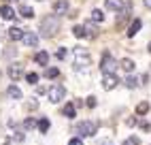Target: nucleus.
I'll list each match as a JSON object with an SVG mask.
<instances>
[{
    "label": "nucleus",
    "instance_id": "41",
    "mask_svg": "<svg viewBox=\"0 0 151 145\" xmlns=\"http://www.w3.org/2000/svg\"><path fill=\"white\" fill-rule=\"evenodd\" d=\"M149 54H151V43H149Z\"/></svg>",
    "mask_w": 151,
    "mask_h": 145
},
{
    "label": "nucleus",
    "instance_id": "11",
    "mask_svg": "<svg viewBox=\"0 0 151 145\" xmlns=\"http://www.w3.org/2000/svg\"><path fill=\"white\" fill-rule=\"evenodd\" d=\"M104 7L109 9V11H115V13H122L124 11V2H122V0H106Z\"/></svg>",
    "mask_w": 151,
    "mask_h": 145
},
{
    "label": "nucleus",
    "instance_id": "42",
    "mask_svg": "<svg viewBox=\"0 0 151 145\" xmlns=\"http://www.w3.org/2000/svg\"><path fill=\"white\" fill-rule=\"evenodd\" d=\"M38 2H43V0H38Z\"/></svg>",
    "mask_w": 151,
    "mask_h": 145
},
{
    "label": "nucleus",
    "instance_id": "22",
    "mask_svg": "<svg viewBox=\"0 0 151 145\" xmlns=\"http://www.w3.org/2000/svg\"><path fill=\"white\" fill-rule=\"evenodd\" d=\"M119 66H122V68H124L126 72H132L136 64H134V62H132V60H130V58H124L122 62H119Z\"/></svg>",
    "mask_w": 151,
    "mask_h": 145
},
{
    "label": "nucleus",
    "instance_id": "35",
    "mask_svg": "<svg viewBox=\"0 0 151 145\" xmlns=\"http://www.w3.org/2000/svg\"><path fill=\"white\" fill-rule=\"evenodd\" d=\"M126 124H128V126H136L138 120H136V117H128V120H126Z\"/></svg>",
    "mask_w": 151,
    "mask_h": 145
},
{
    "label": "nucleus",
    "instance_id": "37",
    "mask_svg": "<svg viewBox=\"0 0 151 145\" xmlns=\"http://www.w3.org/2000/svg\"><path fill=\"white\" fill-rule=\"evenodd\" d=\"M147 79H149V75H143V77H140L138 81H140V83H143V86H145V83H147Z\"/></svg>",
    "mask_w": 151,
    "mask_h": 145
},
{
    "label": "nucleus",
    "instance_id": "4",
    "mask_svg": "<svg viewBox=\"0 0 151 145\" xmlns=\"http://www.w3.org/2000/svg\"><path fill=\"white\" fill-rule=\"evenodd\" d=\"M96 130H98L96 122H81V124L77 126V132H79V137H81V139H85V137H94Z\"/></svg>",
    "mask_w": 151,
    "mask_h": 145
},
{
    "label": "nucleus",
    "instance_id": "25",
    "mask_svg": "<svg viewBox=\"0 0 151 145\" xmlns=\"http://www.w3.org/2000/svg\"><path fill=\"white\" fill-rule=\"evenodd\" d=\"M36 126H38V122H36L34 117H26V120H24V128H26V130H32V128H36Z\"/></svg>",
    "mask_w": 151,
    "mask_h": 145
},
{
    "label": "nucleus",
    "instance_id": "6",
    "mask_svg": "<svg viewBox=\"0 0 151 145\" xmlns=\"http://www.w3.org/2000/svg\"><path fill=\"white\" fill-rule=\"evenodd\" d=\"M117 66H119L117 60L111 56V54H104L102 56V62H100V70H102V72H115Z\"/></svg>",
    "mask_w": 151,
    "mask_h": 145
},
{
    "label": "nucleus",
    "instance_id": "23",
    "mask_svg": "<svg viewBox=\"0 0 151 145\" xmlns=\"http://www.w3.org/2000/svg\"><path fill=\"white\" fill-rule=\"evenodd\" d=\"M92 22H94V24H98V22L102 24V22H104V13L100 11V9H94V11H92Z\"/></svg>",
    "mask_w": 151,
    "mask_h": 145
},
{
    "label": "nucleus",
    "instance_id": "31",
    "mask_svg": "<svg viewBox=\"0 0 151 145\" xmlns=\"http://www.w3.org/2000/svg\"><path fill=\"white\" fill-rule=\"evenodd\" d=\"M66 54H68V51H66L64 47H60V49H58V54H55V56H58V60H64V58H66Z\"/></svg>",
    "mask_w": 151,
    "mask_h": 145
},
{
    "label": "nucleus",
    "instance_id": "8",
    "mask_svg": "<svg viewBox=\"0 0 151 145\" xmlns=\"http://www.w3.org/2000/svg\"><path fill=\"white\" fill-rule=\"evenodd\" d=\"M22 41L26 47H38V34H34V32H24Z\"/></svg>",
    "mask_w": 151,
    "mask_h": 145
},
{
    "label": "nucleus",
    "instance_id": "38",
    "mask_svg": "<svg viewBox=\"0 0 151 145\" xmlns=\"http://www.w3.org/2000/svg\"><path fill=\"white\" fill-rule=\"evenodd\" d=\"M143 2H145V7H147V9H151V0H143Z\"/></svg>",
    "mask_w": 151,
    "mask_h": 145
},
{
    "label": "nucleus",
    "instance_id": "32",
    "mask_svg": "<svg viewBox=\"0 0 151 145\" xmlns=\"http://www.w3.org/2000/svg\"><path fill=\"white\" fill-rule=\"evenodd\" d=\"M11 139H13V143H15V141H17V143H19V141H24V132H13V137H11Z\"/></svg>",
    "mask_w": 151,
    "mask_h": 145
},
{
    "label": "nucleus",
    "instance_id": "10",
    "mask_svg": "<svg viewBox=\"0 0 151 145\" xmlns=\"http://www.w3.org/2000/svg\"><path fill=\"white\" fill-rule=\"evenodd\" d=\"M75 113H77L75 102H66V105L62 107V115H64L66 120H75Z\"/></svg>",
    "mask_w": 151,
    "mask_h": 145
},
{
    "label": "nucleus",
    "instance_id": "19",
    "mask_svg": "<svg viewBox=\"0 0 151 145\" xmlns=\"http://www.w3.org/2000/svg\"><path fill=\"white\" fill-rule=\"evenodd\" d=\"M134 113H136V115H147V113H149V102H147V100L138 102L136 109H134Z\"/></svg>",
    "mask_w": 151,
    "mask_h": 145
},
{
    "label": "nucleus",
    "instance_id": "33",
    "mask_svg": "<svg viewBox=\"0 0 151 145\" xmlns=\"http://www.w3.org/2000/svg\"><path fill=\"white\" fill-rule=\"evenodd\" d=\"M68 145H83V139L81 137H75V139H70Z\"/></svg>",
    "mask_w": 151,
    "mask_h": 145
},
{
    "label": "nucleus",
    "instance_id": "40",
    "mask_svg": "<svg viewBox=\"0 0 151 145\" xmlns=\"http://www.w3.org/2000/svg\"><path fill=\"white\" fill-rule=\"evenodd\" d=\"M9 2H19V0H9Z\"/></svg>",
    "mask_w": 151,
    "mask_h": 145
},
{
    "label": "nucleus",
    "instance_id": "2",
    "mask_svg": "<svg viewBox=\"0 0 151 145\" xmlns=\"http://www.w3.org/2000/svg\"><path fill=\"white\" fill-rule=\"evenodd\" d=\"M73 54H75V68H81V66L87 68L89 64H92V58H89V54L83 47H75Z\"/></svg>",
    "mask_w": 151,
    "mask_h": 145
},
{
    "label": "nucleus",
    "instance_id": "39",
    "mask_svg": "<svg viewBox=\"0 0 151 145\" xmlns=\"http://www.w3.org/2000/svg\"><path fill=\"white\" fill-rule=\"evenodd\" d=\"M2 145H13V139H9V141H4Z\"/></svg>",
    "mask_w": 151,
    "mask_h": 145
},
{
    "label": "nucleus",
    "instance_id": "24",
    "mask_svg": "<svg viewBox=\"0 0 151 145\" xmlns=\"http://www.w3.org/2000/svg\"><path fill=\"white\" fill-rule=\"evenodd\" d=\"M83 28H85V36H87V38H94V36H96L94 22H87V24H83Z\"/></svg>",
    "mask_w": 151,
    "mask_h": 145
},
{
    "label": "nucleus",
    "instance_id": "21",
    "mask_svg": "<svg viewBox=\"0 0 151 145\" xmlns=\"http://www.w3.org/2000/svg\"><path fill=\"white\" fill-rule=\"evenodd\" d=\"M19 13H22V17L30 19V17H34V9L28 7V4H22V7H19Z\"/></svg>",
    "mask_w": 151,
    "mask_h": 145
},
{
    "label": "nucleus",
    "instance_id": "28",
    "mask_svg": "<svg viewBox=\"0 0 151 145\" xmlns=\"http://www.w3.org/2000/svg\"><path fill=\"white\" fill-rule=\"evenodd\" d=\"M13 56H17V49H15V47H9V49L4 51V58H6V60H11Z\"/></svg>",
    "mask_w": 151,
    "mask_h": 145
},
{
    "label": "nucleus",
    "instance_id": "27",
    "mask_svg": "<svg viewBox=\"0 0 151 145\" xmlns=\"http://www.w3.org/2000/svg\"><path fill=\"white\" fill-rule=\"evenodd\" d=\"M73 34H75L77 38H83V36H85V28H83V26H75V28H73Z\"/></svg>",
    "mask_w": 151,
    "mask_h": 145
},
{
    "label": "nucleus",
    "instance_id": "30",
    "mask_svg": "<svg viewBox=\"0 0 151 145\" xmlns=\"http://www.w3.org/2000/svg\"><path fill=\"white\" fill-rule=\"evenodd\" d=\"M124 145H140V141H138V137H128L124 141Z\"/></svg>",
    "mask_w": 151,
    "mask_h": 145
},
{
    "label": "nucleus",
    "instance_id": "17",
    "mask_svg": "<svg viewBox=\"0 0 151 145\" xmlns=\"http://www.w3.org/2000/svg\"><path fill=\"white\" fill-rule=\"evenodd\" d=\"M124 86H126L128 90H134V88H138V86H140V81H138V79L132 75V72H130V75L124 79Z\"/></svg>",
    "mask_w": 151,
    "mask_h": 145
},
{
    "label": "nucleus",
    "instance_id": "1",
    "mask_svg": "<svg viewBox=\"0 0 151 145\" xmlns=\"http://www.w3.org/2000/svg\"><path fill=\"white\" fill-rule=\"evenodd\" d=\"M41 36H45V38H51V36H55L58 34V30H60V15H47V17H43V22H41Z\"/></svg>",
    "mask_w": 151,
    "mask_h": 145
},
{
    "label": "nucleus",
    "instance_id": "34",
    "mask_svg": "<svg viewBox=\"0 0 151 145\" xmlns=\"http://www.w3.org/2000/svg\"><path fill=\"white\" fill-rule=\"evenodd\" d=\"M36 107H38V102H36V100H30L28 105H26V109H28V111H32V109H36Z\"/></svg>",
    "mask_w": 151,
    "mask_h": 145
},
{
    "label": "nucleus",
    "instance_id": "12",
    "mask_svg": "<svg viewBox=\"0 0 151 145\" xmlns=\"http://www.w3.org/2000/svg\"><path fill=\"white\" fill-rule=\"evenodd\" d=\"M0 17L2 19H15V9L9 7V4H2L0 7Z\"/></svg>",
    "mask_w": 151,
    "mask_h": 145
},
{
    "label": "nucleus",
    "instance_id": "43",
    "mask_svg": "<svg viewBox=\"0 0 151 145\" xmlns=\"http://www.w3.org/2000/svg\"><path fill=\"white\" fill-rule=\"evenodd\" d=\"M0 77H2V72H0Z\"/></svg>",
    "mask_w": 151,
    "mask_h": 145
},
{
    "label": "nucleus",
    "instance_id": "14",
    "mask_svg": "<svg viewBox=\"0 0 151 145\" xmlns=\"http://www.w3.org/2000/svg\"><path fill=\"white\" fill-rule=\"evenodd\" d=\"M6 96H9V98H13V100H22V98H24L22 90H19L15 83H13V86H9V90H6Z\"/></svg>",
    "mask_w": 151,
    "mask_h": 145
},
{
    "label": "nucleus",
    "instance_id": "36",
    "mask_svg": "<svg viewBox=\"0 0 151 145\" xmlns=\"http://www.w3.org/2000/svg\"><path fill=\"white\" fill-rule=\"evenodd\" d=\"M149 128H151V126H149V124H147V122H143V124H140V130H145V132H147Z\"/></svg>",
    "mask_w": 151,
    "mask_h": 145
},
{
    "label": "nucleus",
    "instance_id": "18",
    "mask_svg": "<svg viewBox=\"0 0 151 145\" xmlns=\"http://www.w3.org/2000/svg\"><path fill=\"white\" fill-rule=\"evenodd\" d=\"M38 132H41V134H47L49 132V128H51V122H49V117H41V120H38Z\"/></svg>",
    "mask_w": 151,
    "mask_h": 145
},
{
    "label": "nucleus",
    "instance_id": "3",
    "mask_svg": "<svg viewBox=\"0 0 151 145\" xmlns=\"http://www.w3.org/2000/svg\"><path fill=\"white\" fill-rule=\"evenodd\" d=\"M64 96H66V88L62 83H55V86H51V88L47 90V98H49V102H53V105L60 102Z\"/></svg>",
    "mask_w": 151,
    "mask_h": 145
},
{
    "label": "nucleus",
    "instance_id": "16",
    "mask_svg": "<svg viewBox=\"0 0 151 145\" xmlns=\"http://www.w3.org/2000/svg\"><path fill=\"white\" fill-rule=\"evenodd\" d=\"M9 38H11V41H22V38H24V30L17 28V26L9 28Z\"/></svg>",
    "mask_w": 151,
    "mask_h": 145
},
{
    "label": "nucleus",
    "instance_id": "5",
    "mask_svg": "<svg viewBox=\"0 0 151 145\" xmlns=\"http://www.w3.org/2000/svg\"><path fill=\"white\" fill-rule=\"evenodd\" d=\"M119 83H122V79H119L115 72H102V88H104L106 92L115 90Z\"/></svg>",
    "mask_w": 151,
    "mask_h": 145
},
{
    "label": "nucleus",
    "instance_id": "13",
    "mask_svg": "<svg viewBox=\"0 0 151 145\" xmlns=\"http://www.w3.org/2000/svg\"><path fill=\"white\" fill-rule=\"evenodd\" d=\"M49 51H38V54L34 56V62L36 64H41V66H49Z\"/></svg>",
    "mask_w": 151,
    "mask_h": 145
},
{
    "label": "nucleus",
    "instance_id": "20",
    "mask_svg": "<svg viewBox=\"0 0 151 145\" xmlns=\"http://www.w3.org/2000/svg\"><path fill=\"white\" fill-rule=\"evenodd\" d=\"M45 79H55V77H60V70L55 68V66H45Z\"/></svg>",
    "mask_w": 151,
    "mask_h": 145
},
{
    "label": "nucleus",
    "instance_id": "26",
    "mask_svg": "<svg viewBox=\"0 0 151 145\" xmlns=\"http://www.w3.org/2000/svg\"><path fill=\"white\" fill-rule=\"evenodd\" d=\"M26 81H28L30 86H36V83H38V75H36V72H28V75H26Z\"/></svg>",
    "mask_w": 151,
    "mask_h": 145
},
{
    "label": "nucleus",
    "instance_id": "9",
    "mask_svg": "<svg viewBox=\"0 0 151 145\" xmlns=\"http://www.w3.org/2000/svg\"><path fill=\"white\" fill-rule=\"evenodd\" d=\"M68 11V0H55L53 2V13L55 15H66Z\"/></svg>",
    "mask_w": 151,
    "mask_h": 145
},
{
    "label": "nucleus",
    "instance_id": "7",
    "mask_svg": "<svg viewBox=\"0 0 151 145\" xmlns=\"http://www.w3.org/2000/svg\"><path fill=\"white\" fill-rule=\"evenodd\" d=\"M6 72H9V77H11V81H19V77L24 75V64H11Z\"/></svg>",
    "mask_w": 151,
    "mask_h": 145
},
{
    "label": "nucleus",
    "instance_id": "15",
    "mask_svg": "<svg viewBox=\"0 0 151 145\" xmlns=\"http://www.w3.org/2000/svg\"><path fill=\"white\" fill-rule=\"evenodd\" d=\"M140 26H143V22L136 17V19H132L130 22V28H128V36H134V34H138L140 32Z\"/></svg>",
    "mask_w": 151,
    "mask_h": 145
},
{
    "label": "nucleus",
    "instance_id": "29",
    "mask_svg": "<svg viewBox=\"0 0 151 145\" xmlns=\"http://www.w3.org/2000/svg\"><path fill=\"white\" fill-rule=\"evenodd\" d=\"M85 105H87L89 109H94V107L98 105V100H96V96H87V100H85Z\"/></svg>",
    "mask_w": 151,
    "mask_h": 145
}]
</instances>
